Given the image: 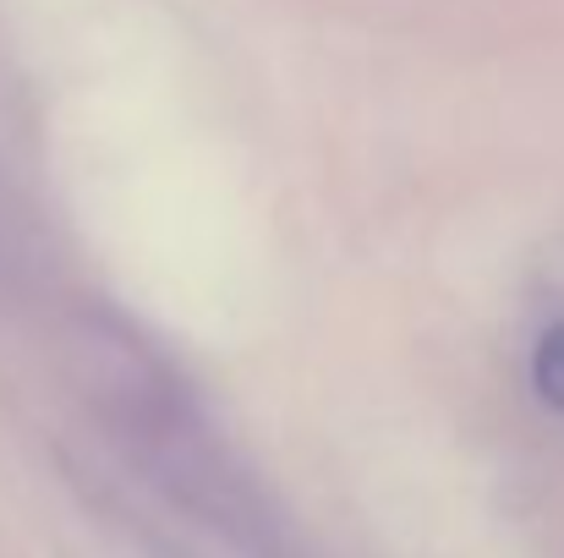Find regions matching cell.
<instances>
[{"instance_id":"cell-1","label":"cell","mask_w":564,"mask_h":558,"mask_svg":"<svg viewBox=\"0 0 564 558\" xmlns=\"http://www.w3.org/2000/svg\"><path fill=\"white\" fill-rule=\"evenodd\" d=\"M532 389H538V400L549 411L564 416V318L549 324L538 335V346H532Z\"/></svg>"}]
</instances>
